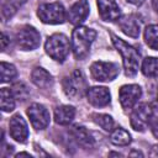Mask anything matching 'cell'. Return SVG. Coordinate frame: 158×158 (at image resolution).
Segmentation results:
<instances>
[{
    "label": "cell",
    "mask_w": 158,
    "mask_h": 158,
    "mask_svg": "<svg viewBox=\"0 0 158 158\" xmlns=\"http://www.w3.org/2000/svg\"><path fill=\"white\" fill-rule=\"evenodd\" d=\"M96 37V32L93 28L79 26L72 35V49L77 59H83L88 56L90 46Z\"/></svg>",
    "instance_id": "obj_1"
},
{
    "label": "cell",
    "mask_w": 158,
    "mask_h": 158,
    "mask_svg": "<svg viewBox=\"0 0 158 158\" xmlns=\"http://www.w3.org/2000/svg\"><path fill=\"white\" fill-rule=\"evenodd\" d=\"M112 38V43L115 46V48L120 52L121 57H122V62H123V68H125V73L128 77H133L139 67V53L128 43H126L123 40L118 38L115 35H111Z\"/></svg>",
    "instance_id": "obj_2"
},
{
    "label": "cell",
    "mask_w": 158,
    "mask_h": 158,
    "mask_svg": "<svg viewBox=\"0 0 158 158\" xmlns=\"http://www.w3.org/2000/svg\"><path fill=\"white\" fill-rule=\"evenodd\" d=\"M47 54L57 62H63L69 54L70 43L67 36L62 33H54L47 38L44 44Z\"/></svg>",
    "instance_id": "obj_3"
},
{
    "label": "cell",
    "mask_w": 158,
    "mask_h": 158,
    "mask_svg": "<svg viewBox=\"0 0 158 158\" xmlns=\"http://www.w3.org/2000/svg\"><path fill=\"white\" fill-rule=\"evenodd\" d=\"M37 16L43 23H49V25L63 23L65 20V10L63 5L59 2L43 4L38 7Z\"/></svg>",
    "instance_id": "obj_4"
},
{
    "label": "cell",
    "mask_w": 158,
    "mask_h": 158,
    "mask_svg": "<svg viewBox=\"0 0 158 158\" xmlns=\"http://www.w3.org/2000/svg\"><path fill=\"white\" fill-rule=\"evenodd\" d=\"M63 90L67 96L72 99L81 98L86 90V81L80 70H74L63 80Z\"/></svg>",
    "instance_id": "obj_5"
},
{
    "label": "cell",
    "mask_w": 158,
    "mask_h": 158,
    "mask_svg": "<svg viewBox=\"0 0 158 158\" xmlns=\"http://www.w3.org/2000/svg\"><path fill=\"white\" fill-rule=\"evenodd\" d=\"M91 75L98 81H110L114 80L118 74V67L111 62L98 60L90 67Z\"/></svg>",
    "instance_id": "obj_6"
},
{
    "label": "cell",
    "mask_w": 158,
    "mask_h": 158,
    "mask_svg": "<svg viewBox=\"0 0 158 158\" xmlns=\"http://www.w3.org/2000/svg\"><path fill=\"white\" fill-rule=\"evenodd\" d=\"M17 46L23 51H32L40 46L41 36L38 31L31 26L22 27L16 35Z\"/></svg>",
    "instance_id": "obj_7"
},
{
    "label": "cell",
    "mask_w": 158,
    "mask_h": 158,
    "mask_svg": "<svg viewBox=\"0 0 158 158\" xmlns=\"http://www.w3.org/2000/svg\"><path fill=\"white\" fill-rule=\"evenodd\" d=\"M152 116V107L148 104H139L131 114V126L136 131H144Z\"/></svg>",
    "instance_id": "obj_8"
},
{
    "label": "cell",
    "mask_w": 158,
    "mask_h": 158,
    "mask_svg": "<svg viewBox=\"0 0 158 158\" xmlns=\"http://www.w3.org/2000/svg\"><path fill=\"white\" fill-rule=\"evenodd\" d=\"M27 115L36 130H43L49 123V112L41 104H32L27 109Z\"/></svg>",
    "instance_id": "obj_9"
},
{
    "label": "cell",
    "mask_w": 158,
    "mask_h": 158,
    "mask_svg": "<svg viewBox=\"0 0 158 158\" xmlns=\"http://www.w3.org/2000/svg\"><path fill=\"white\" fill-rule=\"evenodd\" d=\"M142 95V90L136 84L123 85L121 86L118 91V99L123 109H131L135 106V104L138 101V99Z\"/></svg>",
    "instance_id": "obj_10"
},
{
    "label": "cell",
    "mask_w": 158,
    "mask_h": 158,
    "mask_svg": "<svg viewBox=\"0 0 158 158\" xmlns=\"http://www.w3.org/2000/svg\"><path fill=\"white\" fill-rule=\"evenodd\" d=\"M10 135L15 141H17L20 143L26 142V139L28 137V128H27L26 121L20 115H15L11 117V120H10Z\"/></svg>",
    "instance_id": "obj_11"
},
{
    "label": "cell",
    "mask_w": 158,
    "mask_h": 158,
    "mask_svg": "<svg viewBox=\"0 0 158 158\" xmlns=\"http://www.w3.org/2000/svg\"><path fill=\"white\" fill-rule=\"evenodd\" d=\"M99 14L105 21H116L121 16V11L116 0H98Z\"/></svg>",
    "instance_id": "obj_12"
},
{
    "label": "cell",
    "mask_w": 158,
    "mask_h": 158,
    "mask_svg": "<svg viewBox=\"0 0 158 158\" xmlns=\"http://www.w3.org/2000/svg\"><path fill=\"white\" fill-rule=\"evenodd\" d=\"M88 101L94 106H106L110 102V91L105 86H93L86 91Z\"/></svg>",
    "instance_id": "obj_13"
},
{
    "label": "cell",
    "mask_w": 158,
    "mask_h": 158,
    "mask_svg": "<svg viewBox=\"0 0 158 158\" xmlns=\"http://www.w3.org/2000/svg\"><path fill=\"white\" fill-rule=\"evenodd\" d=\"M118 26L121 31L130 37H138L141 31V21L135 15H126L118 19Z\"/></svg>",
    "instance_id": "obj_14"
},
{
    "label": "cell",
    "mask_w": 158,
    "mask_h": 158,
    "mask_svg": "<svg viewBox=\"0 0 158 158\" xmlns=\"http://www.w3.org/2000/svg\"><path fill=\"white\" fill-rule=\"evenodd\" d=\"M89 15V4L86 0L77 1L68 12V19L73 25H80Z\"/></svg>",
    "instance_id": "obj_15"
},
{
    "label": "cell",
    "mask_w": 158,
    "mask_h": 158,
    "mask_svg": "<svg viewBox=\"0 0 158 158\" xmlns=\"http://www.w3.org/2000/svg\"><path fill=\"white\" fill-rule=\"evenodd\" d=\"M75 116V110L73 106H58L54 110V121L58 125H68Z\"/></svg>",
    "instance_id": "obj_16"
},
{
    "label": "cell",
    "mask_w": 158,
    "mask_h": 158,
    "mask_svg": "<svg viewBox=\"0 0 158 158\" xmlns=\"http://www.w3.org/2000/svg\"><path fill=\"white\" fill-rule=\"evenodd\" d=\"M31 80H32V83L35 85H37L40 88H47V86H49L52 84V77H51V74L46 69H43L41 67H37V68H35L32 70V73H31Z\"/></svg>",
    "instance_id": "obj_17"
},
{
    "label": "cell",
    "mask_w": 158,
    "mask_h": 158,
    "mask_svg": "<svg viewBox=\"0 0 158 158\" xmlns=\"http://www.w3.org/2000/svg\"><path fill=\"white\" fill-rule=\"evenodd\" d=\"M72 135L74 137V139L83 147L85 148H90L94 144V139L90 136V133L83 127V126H74L72 130Z\"/></svg>",
    "instance_id": "obj_18"
},
{
    "label": "cell",
    "mask_w": 158,
    "mask_h": 158,
    "mask_svg": "<svg viewBox=\"0 0 158 158\" xmlns=\"http://www.w3.org/2000/svg\"><path fill=\"white\" fill-rule=\"evenodd\" d=\"M14 94L10 89L7 88H2L0 91V105H1V110L4 112H10L15 109V99H14Z\"/></svg>",
    "instance_id": "obj_19"
},
{
    "label": "cell",
    "mask_w": 158,
    "mask_h": 158,
    "mask_svg": "<svg viewBox=\"0 0 158 158\" xmlns=\"http://www.w3.org/2000/svg\"><path fill=\"white\" fill-rule=\"evenodd\" d=\"M142 73L149 78L158 77V58L147 57L142 63Z\"/></svg>",
    "instance_id": "obj_20"
},
{
    "label": "cell",
    "mask_w": 158,
    "mask_h": 158,
    "mask_svg": "<svg viewBox=\"0 0 158 158\" xmlns=\"http://www.w3.org/2000/svg\"><path fill=\"white\" fill-rule=\"evenodd\" d=\"M110 141L116 146H127L131 143V135L123 128H116L112 131Z\"/></svg>",
    "instance_id": "obj_21"
},
{
    "label": "cell",
    "mask_w": 158,
    "mask_h": 158,
    "mask_svg": "<svg viewBox=\"0 0 158 158\" xmlns=\"http://www.w3.org/2000/svg\"><path fill=\"white\" fill-rule=\"evenodd\" d=\"M144 40L148 47L158 51V25H149L144 30Z\"/></svg>",
    "instance_id": "obj_22"
},
{
    "label": "cell",
    "mask_w": 158,
    "mask_h": 158,
    "mask_svg": "<svg viewBox=\"0 0 158 158\" xmlns=\"http://www.w3.org/2000/svg\"><path fill=\"white\" fill-rule=\"evenodd\" d=\"M0 75H1V83H6V81H11L12 79H15L17 75V72L12 64L1 62L0 63Z\"/></svg>",
    "instance_id": "obj_23"
},
{
    "label": "cell",
    "mask_w": 158,
    "mask_h": 158,
    "mask_svg": "<svg viewBox=\"0 0 158 158\" xmlns=\"http://www.w3.org/2000/svg\"><path fill=\"white\" fill-rule=\"evenodd\" d=\"M94 121L105 131H112L114 128V120L111 116L105 115V114H98L94 115Z\"/></svg>",
    "instance_id": "obj_24"
},
{
    "label": "cell",
    "mask_w": 158,
    "mask_h": 158,
    "mask_svg": "<svg viewBox=\"0 0 158 158\" xmlns=\"http://www.w3.org/2000/svg\"><path fill=\"white\" fill-rule=\"evenodd\" d=\"M12 94L15 98H17L19 100H25L27 96H28V89L26 88L25 84L22 83H16L14 86H12Z\"/></svg>",
    "instance_id": "obj_25"
},
{
    "label": "cell",
    "mask_w": 158,
    "mask_h": 158,
    "mask_svg": "<svg viewBox=\"0 0 158 158\" xmlns=\"http://www.w3.org/2000/svg\"><path fill=\"white\" fill-rule=\"evenodd\" d=\"M148 126L151 127V131L152 133L158 138V117H151L149 122H148Z\"/></svg>",
    "instance_id": "obj_26"
},
{
    "label": "cell",
    "mask_w": 158,
    "mask_h": 158,
    "mask_svg": "<svg viewBox=\"0 0 158 158\" xmlns=\"http://www.w3.org/2000/svg\"><path fill=\"white\" fill-rule=\"evenodd\" d=\"M7 43H9V38H7V36L5 33H2L1 35V48H2V51L6 48Z\"/></svg>",
    "instance_id": "obj_27"
},
{
    "label": "cell",
    "mask_w": 158,
    "mask_h": 158,
    "mask_svg": "<svg viewBox=\"0 0 158 158\" xmlns=\"http://www.w3.org/2000/svg\"><path fill=\"white\" fill-rule=\"evenodd\" d=\"M128 2H131V4H133V5H141L144 0H127Z\"/></svg>",
    "instance_id": "obj_28"
},
{
    "label": "cell",
    "mask_w": 158,
    "mask_h": 158,
    "mask_svg": "<svg viewBox=\"0 0 158 158\" xmlns=\"http://www.w3.org/2000/svg\"><path fill=\"white\" fill-rule=\"evenodd\" d=\"M152 5H153V9L158 12V0H152Z\"/></svg>",
    "instance_id": "obj_29"
},
{
    "label": "cell",
    "mask_w": 158,
    "mask_h": 158,
    "mask_svg": "<svg viewBox=\"0 0 158 158\" xmlns=\"http://www.w3.org/2000/svg\"><path fill=\"white\" fill-rule=\"evenodd\" d=\"M22 156H26V157H31L28 153H25V152H22V153H19V154H16V157L19 158V157H22Z\"/></svg>",
    "instance_id": "obj_30"
},
{
    "label": "cell",
    "mask_w": 158,
    "mask_h": 158,
    "mask_svg": "<svg viewBox=\"0 0 158 158\" xmlns=\"http://www.w3.org/2000/svg\"><path fill=\"white\" fill-rule=\"evenodd\" d=\"M130 156H141V157H142V153H141V152H131Z\"/></svg>",
    "instance_id": "obj_31"
}]
</instances>
